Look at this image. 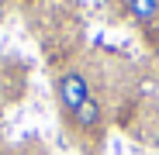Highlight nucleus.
<instances>
[{
    "mask_svg": "<svg viewBox=\"0 0 159 155\" xmlns=\"http://www.w3.org/2000/svg\"><path fill=\"white\" fill-rule=\"evenodd\" d=\"M121 4H125V7H128V4H131V0H121Z\"/></svg>",
    "mask_w": 159,
    "mask_h": 155,
    "instance_id": "423d86ee",
    "label": "nucleus"
},
{
    "mask_svg": "<svg viewBox=\"0 0 159 155\" xmlns=\"http://www.w3.org/2000/svg\"><path fill=\"white\" fill-rule=\"evenodd\" d=\"M90 97H93V93H90V83H87V76L80 72V69H66L59 80H56V100H59L62 117L76 114Z\"/></svg>",
    "mask_w": 159,
    "mask_h": 155,
    "instance_id": "f257e3e1",
    "label": "nucleus"
},
{
    "mask_svg": "<svg viewBox=\"0 0 159 155\" xmlns=\"http://www.w3.org/2000/svg\"><path fill=\"white\" fill-rule=\"evenodd\" d=\"M4 14H7V4H4V0H0V21H4Z\"/></svg>",
    "mask_w": 159,
    "mask_h": 155,
    "instance_id": "20e7f679",
    "label": "nucleus"
},
{
    "mask_svg": "<svg viewBox=\"0 0 159 155\" xmlns=\"http://www.w3.org/2000/svg\"><path fill=\"white\" fill-rule=\"evenodd\" d=\"M156 62H159V41H156Z\"/></svg>",
    "mask_w": 159,
    "mask_h": 155,
    "instance_id": "39448f33",
    "label": "nucleus"
},
{
    "mask_svg": "<svg viewBox=\"0 0 159 155\" xmlns=\"http://www.w3.org/2000/svg\"><path fill=\"white\" fill-rule=\"evenodd\" d=\"M66 124L73 127L76 135H93V131H100V124H104V107H100V100H97V97H90V100H87L76 114H69V117H66Z\"/></svg>",
    "mask_w": 159,
    "mask_h": 155,
    "instance_id": "f03ea898",
    "label": "nucleus"
},
{
    "mask_svg": "<svg viewBox=\"0 0 159 155\" xmlns=\"http://www.w3.org/2000/svg\"><path fill=\"white\" fill-rule=\"evenodd\" d=\"M128 14H131L135 24L149 28V24L159 17V0H131V4H128Z\"/></svg>",
    "mask_w": 159,
    "mask_h": 155,
    "instance_id": "7ed1b4c3",
    "label": "nucleus"
}]
</instances>
